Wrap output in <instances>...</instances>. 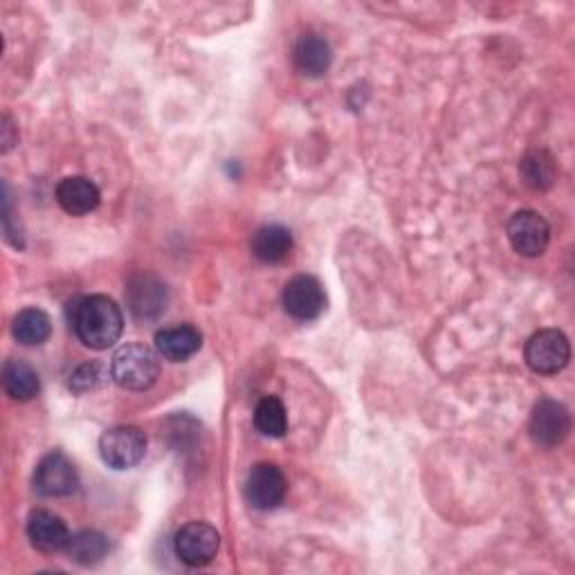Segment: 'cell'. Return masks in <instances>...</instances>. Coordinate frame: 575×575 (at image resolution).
<instances>
[{
  "instance_id": "1",
  "label": "cell",
  "mask_w": 575,
  "mask_h": 575,
  "mask_svg": "<svg viewBox=\"0 0 575 575\" xmlns=\"http://www.w3.org/2000/svg\"><path fill=\"white\" fill-rule=\"evenodd\" d=\"M70 326L93 351H106L122 337L124 315L106 295H91L70 303Z\"/></svg>"
},
{
  "instance_id": "2",
  "label": "cell",
  "mask_w": 575,
  "mask_h": 575,
  "mask_svg": "<svg viewBox=\"0 0 575 575\" xmlns=\"http://www.w3.org/2000/svg\"><path fill=\"white\" fill-rule=\"evenodd\" d=\"M110 378L127 392H146L160 378V358L144 344H127L112 356Z\"/></svg>"
},
{
  "instance_id": "3",
  "label": "cell",
  "mask_w": 575,
  "mask_h": 575,
  "mask_svg": "<svg viewBox=\"0 0 575 575\" xmlns=\"http://www.w3.org/2000/svg\"><path fill=\"white\" fill-rule=\"evenodd\" d=\"M146 434L135 426H115L99 439L101 462L112 470H131L146 454Z\"/></svg>"
},
{
  "instance_id": "4",
  "label": "cell",
  "mask_w": 575,
  "mask_h": 575,
  "mask_svg": "<svg viewBox=\"0 0 575 575\" xmlns=\"http://www.w3.org/2000/svg\"><path fill=\"white\" fill-rule=\"evenodd\" d=\"M526 364L540 375L560 373L571 360L568 337L558 328H544L528 337L524 347Z\"/></svg>"
},
{
  "instance_id": "5",
  "label": "cell",
  "mask_w": 575,
  "mask_h": 575,
  "mask_svg": "<svg viewBox=\"0 0 575 575\" xmlns=\"http://www.w3.org/2000/svg\"><path fill=\"white\" fill-rule=\"evenodd\" d=\"M220 549V535L214 526L205 522L184 524L173 538V551L182 564L201 568L214 562Z\"/></svg>"
},
{
  "instance_id": "6",
  "label": "cell",
  "mask_w": 575,
  "mask_h": 575,
  "mask_svg": "<svg viewBox=\"0 0 575 575\" xmlns=\"http://www.w3.org/2000/svg\"><path fill=\"white\" fill-rule=\"evenodd\" d=\"M528 432L535 445L540 447H558L562 445L571 434V414L566 405L544 398L532 407Z\"/></svg>"
},
{
  "instance_id": "7",
  "label": "cell",
  "mask_w": 575,
  "mask_h": 575,
  "mask_svg": "<svg viewBox=\"0 0 575 575\" xmlns=\"http://www.w3.org/2000/svg\"><path fill=\"white\" fill-rule=\"evenodd\" d=\"M508 241L522 256L535 259L547 252L551 241V227L547 218L532 209H522L508 220Z\"/></svg>"
},
{
  "instance_id": "8",
  "label": "cell",
  "mask_w": 575,
  "mask_h": 575,
  "mask_svg": "<svg viewBox=\"0 0 575 575\" xmlns=\"http://www.w3.org/2000/svg\"><path fill=\"white\" fill-rule=\"evenodd\" d=\"M80 488V475L63 452H50L34 470V490L41 496H70Z\"/></svg>"
},
{
  "instance_id": "9",
  "label": "cell",
  "mask_w": 575,
  "mask_h": 575,
  "mask_svg": "<svg viewBox=\"0 0 575 575\" xmlns=\"http://www.w3.org/2000/svg\"><path fill=\"white\" fill-rule=\"evenodd\" d=\"M288 481L275 464H256L245 481V500L256 511H275L284 504Z\"/></svg>"
},
{
  "instance_id": "10",
  "label": "cell",
  "mask_w": 575,
  "mask_h": 575,
  "mask_svg": "<svg viewBox=\"0 0 575 575\" xmlns=\"http://www.w3.org/2000/svg\"><path fill=\"white\" fill-rule=\"evenodd\" d=\"M284 309L297 322H313L326 309L322 284L311 275H297L284 288Z\"/></svg>"
},
{
  "instance_id": "11",
  "label": "cell",
  "mask_w": 575,
  "mask_h": 575,
  "mask_svg": "<svg viewBox=\"0 0 575 575\" xmlns=\"http://www.w3.org/2000/svg\"><path fill=\"white\" fill-rule=\"evenodd\" d=\"M167 288L151 275H135L127 284V303L137 320H156L167 309Z\"/></svg>"
},
{
  "instance_id": "12",
  "label": "cell",
  "mask_w": 575,
  "mask_h": 575,
  "mask_svg": "<svg viewBox=\"0 0 575 575\" xmlns=\"http://www.w3.org/2000/svg\"><path fill=\"white\" fill-rule=\"evenodd\" d=\"M27 538L32 547L41 553L65 551L70 532L65 522L50 511H34L27 519Z\"/></svg>"
},
{
  "instance_id": "13",
  "label": "cell",
  "mask_w": 575,
  "mask_h": 575,
  "mask_svg": "<svg viewBox=\"0 0 575 575\" xmlns=\"http://www.w3.org/2000/svg\"><path fill=\"white\" fill-rule=\"evenodd\" d=\"M101 194L93 180L70 176L57 184V203L70 216H86L99 207Z\"/></svg>"
},
{
  "instance_id": "14",
  "label": "cell",
  "mask_w": 575,
  "mask_h": 575,
  "mask_svg": "<svg viewBox=\"0 0 575 575\" xmlns=\"http://www.w3.org/2000/svg\"><path fill=\"white\" fill-rule=\"evenodd\" d=\"M201 347L203 333L191 324H180L156 333V349L169 362H187L201 351Z\"/></svg>"
},
{
  "instance_id": "15",
  "label": "cell",
  "mask_w": 575,
  "mask_h": 575,
  "mask_svg": "<svg viewBox=\"0 0 575 575\" xmlns=\"http://www.w3.org/2000/svg\"><path fill=\"white\" fill-rule=\"evenodd\" d=\"M292 59L303 76H309V80H320V76H324L331 68L333 52L326 38H322L320 34H303L295 46Z\"/></svg>"
},
{
  "instance_id": "16",
  "label": "cell",
  "mask_w": 575,
  "mask_h": 575,
  "mask_svg": "<svg viewBox=\"0 0 575 575\" xmlns=\"http://www.w3.org/2000/svg\"><path fill=\"white\" fill-rule=\"evenodd\" d=\"M292 235L284 225H263L252 237V254L263 263H281L292 252Z\"/></svg>"
},
{
  "instance_id": "17",
  "label": "cell",
  "mask_w": 575,
  "mask_h": 575,
  "mask_svg": "<svg viewBox=\"0 0 575 575\" xmlns=\"http://www.w3.org/2000/svg\"><path fill=\"white\" fill-rule=\"evenodd\" d=\"M519 173L526 187L535 191H547L553 187L558 178V163L547 148H535V151H528L522 158Z\"/></svg>"
},
{
  "instance_id": "18",
  "label": "cell",
  "mask_w": 575,
  "mask_h": 575,
  "mask_svg": "<svg viewBox=\"0 0 575 575\" xmlns=\"http://www.w3.org/2000/svg\"><path fill=\"white\" fill-rule=\"evenodd\" d=\"M3 387L12 400L27 403L41 392L38 373L23 360H8L3 367Z\"/></svg>"
},
{
  "instance_id": "19",
  "label": "cell",
  "mask_w": 575,
  "mask_h": 575,
  "mask_svg": "<svg viewBox=\"0 0 575 575\" xmlns=\"http://www.w3.org/2000/svg\"><path fill=\"white\" fill-rule=\"evenodd\" d=\"M108 540L99 530H82L70 535V542L65 547L68 558L80 566H95L108 555Z\"/></svg>"
},
{
  "instance_id": "20",
  "label": "cell",
  "mask_w": 575,
  "mask_h": 575,
  "mask_svg": "<svg viewBox=\"0 0 575 575\" xmlns=\"http://www.w3.org/2000/svg\"><path fill=\"white\" fill-rule=\"evenodd\" d=\"M12 333L25 347H41L52 335V320L41 309H25L14 318Z\"/></svg>"
},
{
  "instance_id": "21",
  "label": "cell",
  "mask_w": 575,
  "mask_h": 575,
  "mask_svg": "<svg viewBox=\"0 0 575 575\" xmlns=\"http://www.w3.org/2000/svg\"><path fill=\"white\" fill-rule=\"evenodd\" d=\"M254 428L271 439H281L288 432V414L279 398L267 396L254 409Z\"/></svg>"
},
{
  "instance_id": "22",
  "label": "cell",
  "mask_w": 575,
  "mask_h": 575,
  "mask_svg": "<svg viewBox=\"0 0 575 575\" xmlns=\"http://www.w3.org/2000/svg\"><path fill=\"white\" fill-rule=\"evenodd\" d=\"M104 369L99 364H82L70 375V392L74 394H88L93 390H97L101 382H104Z\"/></svg>"
}]
</instances>
